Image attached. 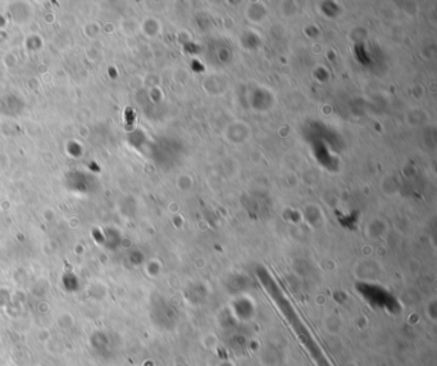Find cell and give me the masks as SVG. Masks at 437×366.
<instances>
[{
    "mask_svg": "<svg viewBox=\"0 0 437 366\" xmlns=\"http://www.w3.org/2000/svg\"><path fill=\"white\" fill-rule=\"evenodd\" d=\"M268 293L271 294L273 301L276 302V305L280 308L282 315L286 317V320L289 322L290 326L294 329V332L297 333L299 341L302 342L306 347V350L311 352L312 358L317 361L318 366H331L329 361L324 358V355L322 353L321 349L317 346L315 342L312 341V337L308 332L306 326L302 323L300 317L297 314V311L292 309V306L290 305L289 301L286 300L285 296H282V293L277 290V287L273 285V287L267 288Z\"/></svg>",
    "mask_w": 437,
    "mask_h": 366,
    "instance_id": "obj_1",
    "label": "cell"
}]
</instances>
